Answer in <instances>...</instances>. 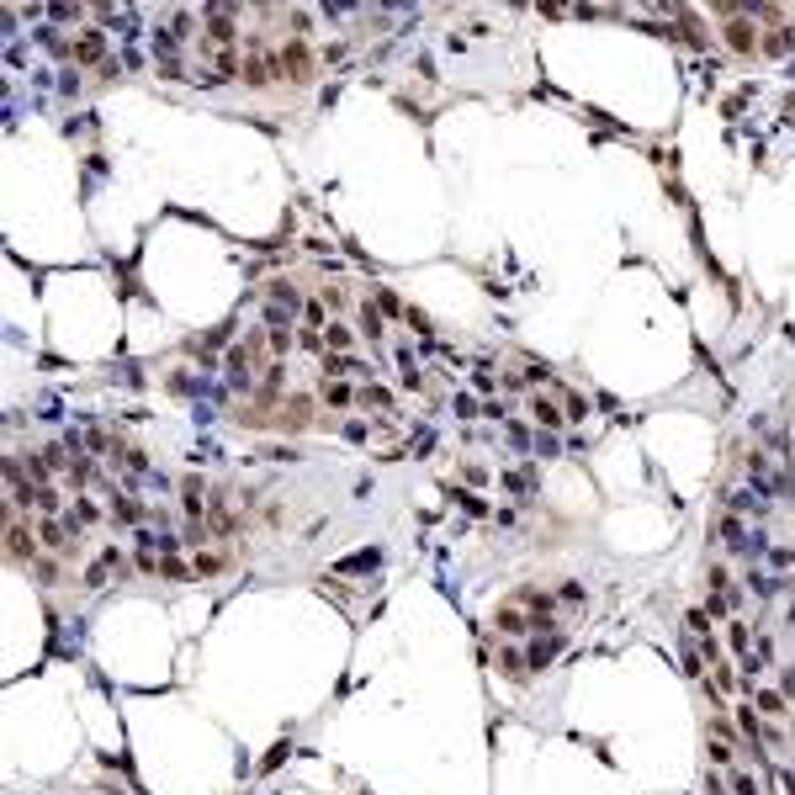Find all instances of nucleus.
I'll use <instances>...</instances> for the list:
<instances>
[{
	"label": "nucleus",
	"mask_w": 795,
	"mask_h": 795,
	"mask_svg": "<svg viewBox=\"0 0 795 795\" xmlns=\"http://www.w3.org/2000/svg\"><path fill=\"white\" fill-rule=\"evenodd\" d=\"M276 69L287 74V80H308L313 74V64H308V48H302V32H292V43H281V53H276Z\"/></svg>",
	"instance_id": "1"
},
{
	"label": "nucleus",
	"mask_w": 795,
	"mask_h": 795,
	"mask_svg": "<svg viewBox=\"0 0 795 795\" xmlns=\"http://www.w3.org/2000/svg\"><path fill=\"white\" fill-rule=\"evenodd\" d=\"M122 567H128V562H122V552H117V546H111V552H101L96 562L85 567V589H101V583H107L111 573H122Z\"/></svg>",
	"instance_id": "2"
},
{
	"label": "nucleus",
	"mask_w": 795,
	"mask_h": 795,
	"mask_svg": "<svg viewBox=\"0 0 795 795\" xmlns=\"http://www.w3.org/2000/svg\"><path fill=\"white\" fill-rule=\"evenodd\" d=\"M101 53H107V32H101V27H85V32L74 37V59H80V64H101Z\"/></svg>",
	"instance_id": "3"
},
{
	"label": "nucleus",
	"mask_w": 795,
	"mask_h": 795,
	"mask_svg": "<svg viewBox=\"0 0 795 795\" xmlns=\"http://www.w3.org/2000/svg\"><path fill=\"white\" fill-rule=\"evenodd\" d=\"M69 519H43V525H37V541L43 546H53V552H64V546H69Z\"/></svg>",
	"instance_id": "4"
},
{
	"label": "nucleus",
	"mask_w": 795,
	"mask_h": 795,
	"mask_svg": "<svg viewBox=\"0 0 795 795\" xmlns=\"http://www.w3.org/2000/svg\"><path fill=\"white\" fill-rule=\"evenodd\" d=\"M6 546H11V557H16V562H32V557H37V546H32V530H27V525H11V530H6Z\"/></svg>",
	"instance_id": "5"
},
{
	"label": "nucleus",
	"mask_w": 795,
	"mask_h": 795,
	"mask_svg": "<svg viewBox=\"0 0 795 795\" xmlns=\"http://www.w3.org/2000/svg\"><path fill=\"white\" fill-rule=\"evenodd\" d=\"M530 414H536V424H546V430H557V424H562V419H567V414H562V409H557L552 398H541V393L530 398Z\"/></svg>",
	"instance_id": "6"
},
{
	"label": "nucleus",
	"mask_w": 795,
	"mask_h": 795,
	"mask_svg": "<svg viewBox=\"0 0 795 795\" xmlns=\"http://www.w3.org/2000/svg\"><path fill=\"white\" fill-rule=\"evenodd\" d=\"M726 43H732L737 53H753V48H759V32H753V22H732V27H726Z\"/></svg>",
	"instance_id": "7"
},
{
	"label": "nucleus",
	"mask_w": 795,
	"mask_h": 795,
	"mask_svg": "<svg viewBox=\"0 0 795 795\" xmlns=\"http://www.w3.org/2000/svg\"><path fill=\"white\" fill-rule=\"evenodd\" d=\"M498 631H509V637L530 631V620H525V604H498Z\"/></svg>",
	"instance_id": "8"
},
{
	"label": "nucleus",
	"mask_w": 795,
	"mask_h": 795,
	"mask_svg": "<svg viewBox=\"0 0 795 795\" xmlns=\"http://www.w3.org/2000/svg\"><path fill=\"white\" fill-rule=\"evenodd\" d=\"M557 647H562V637H546V641H536V647L525 652V662H530V668H546V662L557 658Z\"/></svg>",
	"instance_id": "9"
},
{
	"label": "nucleus",
	"mask_w": 795,
	"mask_h": 795,
	"mask_svg": "<svg viewBox=\"0 0 795 795\" xmlns=\"http://www.w3.org/2000/svg\"><path fill=\"white\" fill-rule=\"evenodd\" d=\"M181 498H186V509H191V515H202V509L212 504V498H207V488H202L196 477H186V482H181Z\"/></svg>",
	"instance_id": "10"
},
{
	"label": "nucleus",
	"mask_w": 795,
	"mask_h": 795,
	"mask_svg": "<svg viewBox=\"0 0 795 795\" xmlns=\"http://www.w3.org/2000/svg\"><path fill=\"white\" fill-rule=\"evenodd\" d=\"M355 403H361V409H376V414H393V398H387L382 387H361V393H355Z\"/></svg>",
	"instance_id": "11"
},
{
	"label": "nucleus",
	"mask_w": 795,
	"mask_h": 795,
	"mask_svg": "<svg viewBox=\"0 0 795 795\" xmlns=\"http://www.w3.org/2000/svg\"><path fill=\"white\" fill-rule=\"evenodd\" d=\"M217 567H223V552H202V557L191 562V573H196V578H212Z\"/></svg>",
	"instance_id": "12"
},
{
	"label": "nucleus",
	"mask_w": 795,
	"mask_h": 795,
	"mask_svg": "<svg viewBox=\"0 0 795 795\" xmlns=\"http://www.w3.org/2000/svg\"><path fill=\"white\" fill-rule=\"evenodd\" d=\"M324 398H329V403H339V409H345V403H355V393H350L345 382H329V376H324Z\"/></svg>",
	"instance_id": "13"
},
{
	"label": "nucleus",
	"mask_w": 795,
	"mask_h": 795,
	"mask_svg": "<svg viewBox=\"0 0 795 795\" xmlns=\"http://www.w3.org/2000/svg\"><path fill=\"white\" fill-rule=\"evenodd\" d=\"M366 567H376V552H355L339 562V573H366Z\"/></svg>",
	"instance_id": "14"
},
{
	"label": "nucleus",
	"mask_w": 795,
	"mask_h": 795,
	"mask_svg": "<svg viewBox=\"0 0 795 795\" xmlns=\"http://www.w3.org/2000/svg\"><path fill=\"white\" fill-rule=\"evenodd\" d=\"M790 43H795V27H780V32H774L769 43H763V48H769V53H784Z\"/></svg>",
	"instance_id": "15"
},
{
	"label": "nucleus",
	"mask_w": 795,
	"mask_h": 795,
	"mask_svg": "<svg viewBox=\"0 0 795 795\" xmlns=\"http://www.w3.org/2000/svg\"><path fill=\"white\" fill-rule=\"evenodd\" d=\"M111 515L117 519H144V509L132 504V498H111Z\"/></svg>",
	"instance_id": "16"
},
{
	"label": "nucleus",
	"mask_w": 795,
	"mask_h": 795,
	"mask_svg": "<svg viewBox=\"0 0 795 795\" xmlns=\"http://www.w3.org/2000/svg\"><path fill=\"white\" fill-rule=\"evenodd\" d=\"M324 339H329V350H345V345H350V329H345V324H329Z\"/></svg>",
	"instance_id": "17"
},
{
	"label": "nucleus",
	"mask_w": 795,
	"mask_h": 795,
	"mask_svg": "<svg viewBox=\"0 0 795 795\" xmlns=\"http://www.w3.org/2000/svg\"><path fill=\"white\" fill-rule=\"evenodd\" d=\"M361 334H372V339L382 334V318L372 313V302H366V308H361Z\"/></svg>",
	"instance_id": "18"
},
{
	"label": "nucleus",
	"mask_w": 795,
	"mask_h": 795,
	"mask_svg": "<svg viewBox=\"0 0 795 795\" xmlns=\"http://www.w3.org/2000/svg\"><path fill=\"white\" fill-rule=\"evenodd\" d=\"M759 711H763V716H784V700H780V695H769V689H763V695H759Z\"/></svg>",
	"instance_id": "19"
},
{
	"label": "nucleus",
	"mask_w": 795,
	"mask_h": 795,
	"mask_svg": "<svg viewBox=\"0 0 795 795\" xmlns=\"http://www.w3.org/2000/svg\"><path fill=\"white\" fill-rule=\"evenodd\" d=\"M302 318H308V329L318 334V329H324V302H308V313H302Z\"/></svg>",
	"instance_id": "20"
},
{
	"label": "nucleus",
	"mask_w": 795,
	"mask_h": 795,
	"mask_svg": "<svg viewBox=\"0 0 795 795\" xmlns=\"http://www.w3.org/2000/svg\"><path fill=\"white\" fill-rule=\"evenodd\" d=\"M287 345H292L287 329H271V355H287Z\"/></svg>",
	"instance_id": "21"
},
{
	"label": "nucleus",
	"mask_w": 795,
	"mask_h": 795,
	"mask_svg": "<svg viewBox=\"0 0 795 795\" xmlns=\"http://www.w3.org/2000/svg\"><path fill=\"white\" fill-rule=\"evenodd\" d=\"M732 790H737V795H759V780H753V774H737Z\"/></svg>",
	"instance_id": "22"
},
{
	"label": "nucleus",
	"mask_w": 795,
	"mask_h": 795,
	"mask_svg": "<svg viewBox=\"0 0 795 795\" xmlns=\"http://www.w3.org/2000/svg\"><path fill=\"white\" fill-rule=\"evenodd\" d=\"M732 647L747 652V626H742V620H732Z\"/></svg>",
	"instance_id": "23"
}]
</instances>
